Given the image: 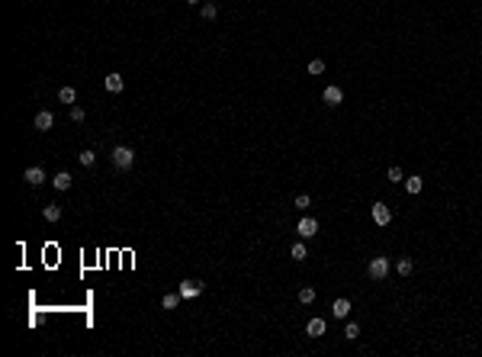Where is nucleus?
Returning a JSON list of instances; mask_svg holds the SVG:
<instances>
[{
  "label": "nucleus",
  "instance_id": "f257e3e1",
  "mask_svg": "<svg viewBox=\"0 0 482 357\" xmlns=\"http://www.w3.org/2000/svg\"><path fill=\"white\" fill-rule=\"evenodd\" d=\"M132 164H135V151H132L129 145H116V148H113V168H119V171H129Z\"/></svg>",
  "mask_w": 482,
  "mask_h": 357
},
{
  "label": "nucleus",
  "instance_id": "f03ea898",
  "mask_svg": "<svg viewBox=\"0 0 482 357\" xmlns=\"http://www.w3.org/2000/svg\"><path fill=\"white\" fill-rule=\"evenodd\" d=\"M367 273L373 280H386V273H389V257H373L367 264Z\"/></svg>",
  "mask_w": 482,
  "mask_h": 357
},
{
  "label": "nucleus",
  "instance_id": "7ed1b4c3",
  "mask_svg": "<svg viewBox=\"0 0 482 357\" xmlns=\"http://www.w3.org/2000/svg\"><path fill=\"white\" fill-rule=\"evenodd\" d=\"M370 216H373L376 225H389L392 222V210L386 203H373V206H370Z\"/></svg>",
  "mask_w": 482,
  "mask_h": 357
},
{
  "label": "nucleus",
  "instance_id": "20e7f679",
  "mask_svg": "<svg viewBox=\"0 0 482 357\" xmlns=\"http://www.w3.org/2000/svg\"><path fill=\"white\" fill-rule=\"evenodd\" d=\"M321 100L328 103V106H341V103H344V90H341L337 84H328L325 90H321Z\"/></svg>",
  "mask_w": 482,
  "mask_h": 357
},
{
  "label": "nucleus",
  "instance_id": "39448f33",
  "mask_svg": "<svg viewBox=\"0 0 482 357\" xmlns=\"http://www.w3.org/2000/svg\"><path fill=\"white\" fill-rule=\"evenodd\" d=\"M296 232L302 235V238H312V235H318V222H315L312 216H302L299 225H296Z\"/></svg>",
  "mask_w": 482,
  "mask_h": 357
},
{
  "label": "nucleus",
  "instance_id": "423d86ee",
  "mask_svg": "<svg viewBox=\"0 0 482 357\" xmlns=\"http://www.w3.org/2000/svg\"><path fill=\"white\" fill-rule=\"evenodd\" d=\"M177 290H180V296H184V299H196V296L203 293V283H199V280H184Z\"/></svg>",
  "mask_w": 482,
  "mask_h": 357
},
{
  "label": "nucleus",
  "instance_id": "0eeeda50",
  "mask_svg": "<svg viewBox=\"0 0 482 357\" xmlns=\"http://www.w3.org/2000/svg\"><path fill=\"white\" fill-rule=\"evenodd\" d=\"M23 180H26L29 187H39V184H45V171H42V168H26Z\"/></svg>",
  "mask_w": 482,
  "mask_h": 357
},
{
  "label": "nucleus",
  "instance_id": "6e6552de",
  "mask_svg": "<svg viewBox=\"0 0 482 357\" xmlns=\"http://www.w3.org/2000/svg\"><path fill=\"white\" fill-rule=\"evenodd\" d=\"M52 126H55V116L48 113V109H42V113H36V129H39V132H48Z\"/></svg>",
  "mask_w": 482,
  "mask_h": 357
},
{
  "label": "nucleus",
  "instance_id": "1a4fd4ad",
  "mask_svg": "<svg viewBox=\"0 0 482 357\" xmlns=\"http://www.w3.org/2000/svg\"><path fill=\"white\" fill-rule=\"evenodd\" d=\"M331 315H335V318H347V315H351V299H344V296H341V299H335V306H331Z\"/></svg>",
  "mask_w": 482,
  "mask_h": 357
},
{
  "label": "nucleus",
  "instance_id": "9d476101",
  "mask_svg": "<svg viewBox=\"0 0 482 357\" xmlns=\"http://www.w3.org/2000/svg\"><path fill=\"white\" fill-rule=\"evenodd\" d=\"M325 318H309V325H306V335L309 338H321V335H325Z\"/></svg>",
  "mask_w": 482,
  "mask_h": 357
},
{
  "label": "nucleus",
  "instance_id": "9b49d317",
  "mask_svg": "<svg viewBox=\"0 0 482 357\" xmlns=\"http://www.w3.org/2000/svg\"><path fill=\"white\" fill-rule=\"evenodd\" d=\"M103 84H106V90L109 93H123V87H126V81H123V74H106V81H103Z\"/></svg>",
  "mask_w": 482,
  "mask_h": 357
},
{
  "label": "nucleus",
  "instance_id": "f8f14e48",
  "mask_svg": "<svg viewBox=\"0 0 482 357\" xmlns=\"http://www.w3.org/2000/svg\"><path fill=\"white\" fill-rule=\"evenodd\" d=\"M42 216H45V222H58V219H62V206H58V203H45V206H42Z\"/></svg>",
  "mask_w": 482,
  "mask_h": 357
},
{
  "label": "nucleus",
  "instance_id": "ddd939ff",
  "mask_svg": "<svg viewBox=\"0 0 482 357\" xmlns=\"http://www.w3.org/2000/svg\"><path fill=\"white\" fill-rule=\"evenodd\" d=\"M180 299H184V296H180V290H177V293H164V296H161V309H177V306H180Z\"/></svg>",
  "mask_w": 482,
  "mask_h": 357
},
{
  "label": "nucleus",
  "instance_id": "4468645a",
  "mask_svg": "<svg viewBox=\"0 0 482 357\" xmlns=\"http://www.w3.org/2000/svg\"><path fill=\"white\" fill-rule=\"evenodd\" d=\"M52 184H55V190H71V174L68 171H58L52 177Z\"/></svg>",
  "mask_w": 482,
  "mask_h": 357
},
{
  "label": "nucleus",
  "instance_id": "2eb2a0df",
  "mask_svg": "<svg viewBox=\"0 0 482 357\" xmlns=\"http://www.w3.org/2000/svg\"><path fill=\"white\" fill-rule=\"evenodd\" d=\"M58 100L68 103V106H74V103H77V90H74V87H62V90H58Z\"/></svg>",
  "mask_w": 482,
  "mask_h": 357
},
{
  "label": "nucleus",
  "instance_id": "dca6fc26",
  "mask_svg": "<svg viewBox=\"0 0 482 357\" xmlns=\"http://www.w3.org/2000/svg\"><path fill=\"white\" fill-rule=\"evenodd\" d=\"M421 187H424V180H421L418 174H412V177H405V190H408V193H421Z\"/></svg>",
  "mask_w": 482,
  "mask_h": 357
},
{
  "label": "nucleus",
  "instance_id": "f3484780",
  "mask_svg": "<svg viewBox=\"0 0 482 357\" xmlns=\"http://www.w3.org/2000/svg\"><path fill=\"white\" fill-rule=\"evenodd\" d=\"M396 271H398V273H402V277H408V273H412V271H415V261H412V257H398V264H396Z\"/></svg>",
  "mask_w": 482,
  "mask_h": 357
},
{
  "label": "nucleus",
  "instance_id": "a211bd4d",
  "mask_svg": "<svg viewBox=\"0 0 482 357\" xmlns=\"http://www.w3.org/2000/svg\"><path fill=\"white\" fill-rule=\"evenodd\" d=\"M290 254H293V261H306V257H309V251H306V245H302V241H296Z\"/></svg>",
  "mask_w": 482,
  "mask_h": 357
},
{
  "label": "nucleus",
  "instance_id": "6ab92c4d",
  "mask_svg": "<svg viewBox=\"0 0 482 357\" xmlns=\"http://www.w3.org/2000/svg\"><path fill=\"white\" fill-rule=\"evenodd\" d=\"M299 303H302V306L315 303V290L312 287H302V290H299Z\"/></svg>",
  "mask_w": 482,
  "mask_h": 357
},
{
  "label": "nucleus",
  "instance_id": "aec40b11",
  "mask_svg": "<svg viewBox=\"0 0 482 357\" xmlns=\"http://www.w3.org/2000/svg\"><path fill=\"white\" fill-rule=\"evenodd\" d=\"M199 13H203V20H215V16H219V7H215V3H203Z\"/></svg>",
  "mask_w": 482,
  "mask_h": 357
},
{
  "label": "nucleus",
  "instance_id": "412c9836",
  "mask_svg": "<svg viewBox=\"0 0 482 357\" xmlns=\"http://www.w3.org/2000/svg\"><path fill=\"white\" fill-rule=\"evenodd\" d=\"M357 335H360V325H357V322H347V325H344V338H347V341H354Z\"/></svg>",
  "mask_w": 482,
  "mask_h": 357
},
{
  "label": "nucleus",
  "instance_id": "4be33fe9",
  "mask_svg": "<svg viewBox=\"0 0 482 357\" xmlns=\"http://www.w3.org/2000/svg\"><path fill=\"white\" fill-rule=\"evenodd\" d=\"M293 206H299V210H309V206H312V200H309V193H299L296 200H293Z\"/></svg>",
  "mask_w": 482,
  "mask_h": 357
},
{
  "label": "nucleus",
  "instance_id": "5701e85b",
  "mask_svg": "<svg viewBox=\"0 0 482 357\" xmlns=\"http://www.w3.org/2000/svg\"><path fill=\"white\" fill-rule=\"evenodd\" d=\"M321 71H325V62H321V58H312V62H309V74H321Z\"/></svg>",
  "mask_w": 482,
  "mask_h": 357
},
{
  "label": "nucleus",
  "instance_id": "b1692460",
  "mask_svg": "<svg viewBox=\"0 0 482 357\" xmlns=\"http://www.w3.org/2000/svg\"><path fill=\"white\" fill-rule=\"evenodd\" d=\"M77 158H81V164H84V168H90V164H93V158H97V155H93L90 148H87V151H81Z\"/></svg>",
  "mask_w": 482,
  "mask_h": 357
},
{
  "label": "nucleus",
  "instance_id": "393cba45",
  "mask_svg": "<svg viewBox=\"0 0 482 357\" xmlns=\"http://www.w3.org/2000/svg\"><path fill=\"white\" fill-rule=\"evenodd\" d=\"M386 177H389L392 184H398V180H402V168H389V174H386Z\"/></svg>",
  "mask_w": 482,
  "mask_h": 357
},
{
  "label": "nucleus",
  "instance_id": "a878e982",
  "mask_svg": "<svg viewBox=\"0 0 482 357\" xmlns=\"http://www.w3.org/2000/svg\"><path fill=\"white\" fill-rule=\"evenodd\" d=\"M71 119H74V123H84V109H81V106H71Z\"/></svg>",
  "mask_w": 482,
  "mask_h": 357
},
{
  "label": "nucleus",
  "instance_id": "bb28decb",
  "mask_svg": "<svg viewBox=\"0 0 482 357\" xmlns=\"http://www.w3.org/2000/svg\"><path fill=\"white\" fill-rule=\"evenodd\" d=\"M187 3H193V7H196V3H199V0H187Z\"/></svg>",
  "mask_w": 482,
  "mask_h": 357
}]
</instances>
